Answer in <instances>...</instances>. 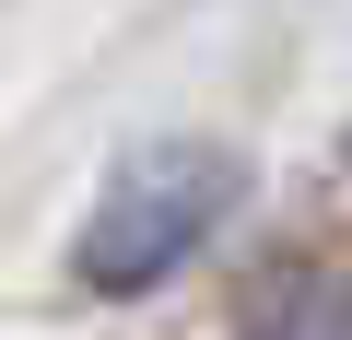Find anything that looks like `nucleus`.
Returning a JSON list of instances; mask_svg holds the SVG:
<instances>
[{
    "label": "nucleus",
    "mask_w": 352,
    "mask_h": 340,
    "mask_svg": "<svg viewBox=\"0 0 352 340\" xmlns=\"http://www.w3.org/2000/svg\"><path fill=\"white\" fill-rule=\"evenodd\" d=\"M235 212H247V152L235 141H141L94 188L82 235H71V282L106 293V305H129V293L176 282Z\"/></svg>",
    "instance_id": "f257e3e1"
},
{
    "label": "nucleus",
    "mask_w": 352,
    "mask_h": 340,
    "mask_svg": "<svg viewBox=\"0 0 352 340\" xmlns=\"http://www.w3.org/2000/svg\"><path fill=\"white\" fill-rule=\"evenodd\" d=\"M247 340H352V270H294L258 293Z\"/></svg>",
    "instance_id": "f03ea898"
}]
</instances>
